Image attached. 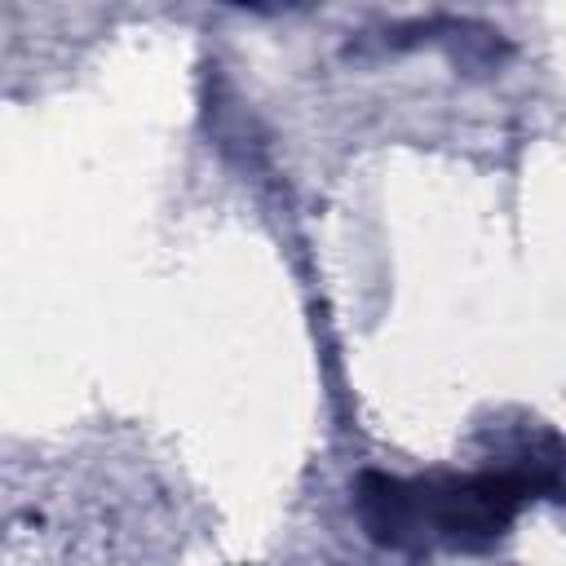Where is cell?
Instances as JSON below:
<instances>
[{
  "mask_svg": "<svg viewBox=\"0 0 566 566\" xmlns=\"http://www.w3.org/2000/svg\"><path fill=\"white\" fill-rule=\"evenodd\" d=\"M354 509H358L367 539H376L380 548H402V553L424 548L420 544V517H416V491L407 478H389L380 469L358 473Z\"/></svg>",
  "mask_w": 566,
  "mask_h": 566,
  "instance_id": "2",
  "label": "cell"
},
{
  "mask_svg": "<svg viewBox=\"0 0 566 566\" xmlns=\"http://www.w3.org/2000/svg\"><path fill=\"white\" fill-rule=\"evenodd\" d=\"M416 491V517H420V544H442L460 553H486L495 548L509 526L517 522L526 491L500 473H429L411 482Z\"/></svg>",
  "mask_w": 566,
  "mask_h": 566,
  "instance_id": "1",
  "label": "cell"
}]
</instances>
